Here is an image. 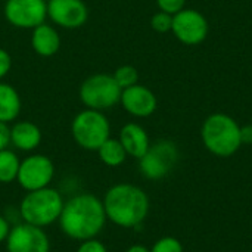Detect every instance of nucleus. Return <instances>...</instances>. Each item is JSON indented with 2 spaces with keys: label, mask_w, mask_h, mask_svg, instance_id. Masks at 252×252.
Returning a JSON list of instances; mask_svg holds the SVG:
<instances>
[{
  "label": "nucleus",
  "mask_w": 252,
  "mask_h": 252,
  "mask_svg": "<svg viewBox=\"0 0 252 252\" xmlns=\"http://www.w3.org/2000/svg\"><path fill=\"white\" fill-rule=\"evenodd\" d=\"M102 202L106 219L124 229H139L149 214L146 192L130 183L111 186Z\"/></svg>",
  "instance_id": "2"
},
{
  "label": "nucleus",
  "mask_w": 252,
  "mask_h": 252,
  "mask_svg": "<svg viewBox=\"0 0 252 252\" xmlns=\"http://www.w3.org/2000/svg\"><path fill=\"white\" fill-rule=\"evenodd\" d=\"M201 139L204 146L216 157L227 158L239 151L241 126L227 114H213L207 117L201 127Z\"/></svg>",
  "instance_id": "3"
},
{
  "label": "nucleus",
  "mask_w": 252,
  "mask_h": 252,
  "mask_svg": "<svg viewBox=\"0 0 252 252\" xmlns=\"http://www.w3.org/2000/svg\"><path fill=\"white\" fill-rule=\"evenodd\" d=\"M19 164L21 159L13 151H10L9 148L0 151V183L7 185L16 180Z\"/></svg>",
  "instance_id": "19"
},
{
  "label": "nucleus",
  "mask_w": 252,
  "mask_h": 252,
  "mask_svg": "<svg viewBox=\"0 0 252 252\" xmlns=\"http://www.w3.org/2000/svg\"><path fill=\"white\" fill-rule=\"evenodd\" d=\"M151 252H183V245L179 239L165 236L158 239L154 247L151 248Z\"/></svg>",
  "instance_id": "22"
},
{
  "label": "nucleus",
  "mask_w": 252,
  "mask_h": 252,
  "mask_svg": "<svg viewBox=\"0 0 252 252\" xmlns=\"http://www.w3.org/2000/svg\"><path fill=\"white\" fill-rule=\"evenodd\" d=\"M171 31L180 43L195 46L207 38L208 21L201 12L185 7L176 15H173Z\"/></svg>",
  "instance_id": "10"
},
{
  "label": "nucleus",
  "mask_w": 252,
  "mask_h": 252,
  "mask_svg": "<svg viewBox=\"0 0 252 252\" xmlns=\"http://www.w3.org/2000/svg\"><path fill=\"white\" fill-rule=\"evenodd\" d=\"M106 220L102 199L92 193H78L63 204L58 221L63 235L83 242L96 238Z\"/></svg>",
  "instance_id": "1"
},
{
  "label": "nucleus",
  "mask_w": 252,
  "mask_h": 252,
  "mask_svg": "<svg viewBox=\"0 0 252 252\" xmlns=\"http://www.w3.org/2000/svg\"><path fill=\"white\" fill-rule=\"evenodd\" d=\"M47 18L59 28L77 30L89 19V9L83 0H47Z\"/></svg>",
  "instance_id": "12"
},
{
  "label": "nucleus",
  "mask_w": 252,
  "mask_h": 252,
  "mask_svg": "<svg viewBox=\"0 0 252 252\" xmlns=\"http://www.w3.org/2000/svg\"><path fill=\"white\" fill-rule=\"evenodd\" d=\"M118 140L124 146L128 157L140 159L149 149L151 140L146 130L137 123H127L121 127Z\"/></svg>",
  "instance_id": "14"
},
{
  "label": "nucleus",
  "mask_w": 252,
  "mask_h": 252,
  "mask_svg": "<svg viewBox=\"0 0 252 252\" xmlns=\"http://www.w3.org/2000/svg\"><path fill=\"white\" fill-rule=\"evenodd\" d=\"M12 69V56L7 50L0 47V81L10 72Z\"/></svg>",
  "instance_id": "25"
},
{
  "label": "nucleus",
  "mask_w": 252,
  "mask_h": 252,
  "mask_svg": "<svg viewBox=\"0 0 252 252\" xmlns=\"http://www.w3.org/2000/svg\"><path fill=\"white\" fill-rule=\"evenodd\" d=\"M10 229H12V227H10V223L6 220V217L0 216V244L6 242Z\"/></svg>",
  "instance_id": "27"
},
{
  "label": "nucleus",
  "mask_w": 252,
  "mask_h": 252,
  "mask_svg": "<svg viewBox=\"0 0 252 252\" xmlns=\"http://www.w3.org/2000/svg\"><path fill=\"white\" fill-rule=\"evenodd\" d=\"M96 152L99 155V159L108 167H120L128 157L121 142L114 137L105 140Z\"/></svg>",
  "instance_id": "18"
},
{
  "label": "nucleus",
  "mask_w": 252,
  "mask_h": 252,
  "mask_svg": "<svg viewBox=\"0 0 252 252\" xmlns=\"http://www.w3.org/2000/svg\"><path fill=\"white\" fill-rule=\"evenodd\" d=\"M7 252H50V239L43 227L28 223L13 226L6 239Z\"/></svg>",
  "instance_id": "11"
},
{
  "label": "nucleus",
  "mask_w": 252,
  "mask_h": 252,
  "mask_svg": "<svg viewBox=\"0 0 252 252\" xmlns=\"http://www.w3.org/2000/svg\"><path fill=\"white\" fill-rule=\"evenodd\" d=\"M120 103L127 114L137 118H146L157 111L158 99L151 89L137 83L121 92Z\"/></svg>",
  "instance_id": "13"
},
{
  "label": "nucleus",
  "mask_w": 252,
  "mask_h": 252,
  "mask_svg": "<svg viewBox=\"0 0 252 252\" xmlns=\"http://www.w3.org/2000/svg\"><path fill=\"white\" fill-rule=\"evenodd\" d=\"M151 27L157 32H168V31H171V27H173V15L165 13L162 10L157 12L151 18Z\"/></svg>",
  "instance_id": "21"
},
{
  "label": "nucleus",
  "mask_w": 252,
  "mask_h": 252,
  "mask_svg": "<svg viewBox=\"0 0 252 252\" xmlns=\"http://www.w3.org/2000/svg\"><path fill=\"white\" fill-rule=\"evenodd\" d=\"M31 47L38 56L43 58L56 55L61 49V35L58 30L47 22L40 24L31 30Z\"/></svg>",
  "instance_id": "15"
},
{
  "label": "nucleus",
  "mask_w": 252,
  "mask_h": 252,
  "mask_svg": "<svg viewBox=\"0 0 252 252\" xmlns=\"http://www.w3.org/2000/svg\"><path fill=\"white\" fill-rule=\"evenodd\" d=\"M241 142L242 145H252V124L241 127Z\"/></svg>",
  "instance_id": "28"
},
{
  "label": "nucleus",
  "mask_w": 252,
  "mask_h": 252,
  "mask_svg": "<svg viewBox=\"0 0 252 252\" xmlns=\"http://www.w3.org/2000/svg\"><path fill=\"white\" fill-rule=\"evenodd\" d=\"M53 177L55 164L52 159L43 154H32L21 161L16 182L24 190L31 192L47 188Z\"/></svg>",
  "instance_id": "8"
},
{
  "label": "nucleus",
  "mask_w": 252,
  "mask_h": 252,
  "mask_svg": "<svg viewBox=\"0 0 252 252\" xmlns=\"http://www.w3.org/2000/svg\"><path fill=\"white\" fill-rule=\"evenodd\" d=\"M179 149L171 140H158L139 159V170L149 180L164 179L177 164Z\"/></svg>",
  "instance_id": "7"
},
{
  "label": "nucleus",
  "mask_w": 252,
  "mask_h": 252,
  "mask_svg": "<svg viewBox=\"0 0 252 252\" xmlns=\"http://www.w3.org/2000/svg\"><path fill=\"white\" fill-rule=\"evenodd\" d=\"M157 4L159 10L170 13V15H176L177 12L185 9L186 0H157Z\"/></svg>",
  "instance_id": "23"
},
{
  "label": "nucleus",
  "mask_w": 252,
  "mask_h": 252,
  "mask_svg": "<svg viewBox=\"0 0 252 252\" xmlns=\"http://www.w3.org/2000/svg\"><path fill=\"white\" fill-rule=\"evenodd\" d=\"M6 21L19 30H34L47 19V0H6Z\"/></svg>",
  "instance_id": "9"
},
{
  "label": "nucleus",
  "mask_w": 252,
  "mask_h": 252,
  "mask_svg": "<svg viewBox=\"0 0 252 252\" xmlns=\"http://www.w3.org/2000/svg\"><path fill=\"white\" fill-rule=\"evenodd\" d=\"M126 252H151V250H148L143 245H133V247H130Z\"/></svg>",
  "instance_id": "29"
},
{
  "label": "nucleus",
  "mask_w": 252,
  "mask_h": 252,
  "mask_svg": "<svg viewBox=\"0 0 252 252\" xmlns=\"http://www.w3.org/2000/svg\"><path fill=\"white\" fill-rule=\"evenodd\" d=\"M71 136L84 151H97L111 137V124L102 111L84 108L71 123Z\"/></svg>",
  "instance_id": "5"
},
{
  "label": "nucleus",
  "mask_w": 252,
  "mask_h": 252,
  "mask_svg": "<svg viewBox=\"0 0 252 252\" xmlns=\"http://www.w3.org/2000/svg\"><path fill=\"white\" fill-rule=\"evenodd\" d=\"M121 87L115 83L112 74H93L87 77L78 90L81 103L94 111H106L120 103Z\"/></svg>",
  "instance_id": "6"
},
{
  "label": "nucleus",
  "mask_w": 252,
  "mask_h": 252,
  "mask_svg": "<svg viewBox=\"0 0 252 252\" xmlns=\"http://www.w3.org/2000/svg\"><path fill=\"white\" fill-rule=\"evenodd\" d=\"M10 145V127L9 124L0 123V151L7 149Z\"/></svg>",
  "instance_id": "26"
},
{
  "label": "nucleus",
  "mask_w": 252,
  "mask_h": 252,
  "mask_svg": "<svg viewBox=\"0 0 252 252\" xmlns=\"http://www.w3.org/2000/svg\"><path fill=\"white\" fill-rule=\"evenodd\" d=\"M22 109V100L18 90L0 81V123L9 124L16 121Z\"/></svg>",
  "instance_id": "17"
},
{
  "label": "nucleus",
  "mask_w": 252,
  "mask_h": 252,
  "mask_svg": "<svg viewBox=\"0 0 252 252\" xmlns=\"http://www.w3.org/2000/svg\"><path fill=\"white\" fill-rule=\"evenodd\" d=\"M41 130L31 121H16L10 127V145L22 152H31L41 143Z\"/></svg>",
  "instance_id": "16"
},
{
  "label": "nucleus",
  "mask_w": 252,
  "mask_h": 252,
  "mask_svg": "<svg viewBox=\"0 0 252 252\" xmlns=\"http://www.w3.org/2000/svg\"><path fill=\"white\" fill-rule=\"evenodd\" d=\"M112 77H114L115 83L121 87V90L128 89V87H131V86L139 83V72L131 65H121V66H118L114 71Z\"/></svg>",
  "instance_id": "20"
},
{
  "label": "nucleus",
  "mask_w": 252,
  "mask_h": 252,
  "mask_svg": "<svg viewBox=\"0 0 252 252\" xmlns=\"http://www.w3.org/2000/svg\"><path fill=\"white\" fill-rule=\"evenodd\" d=\"M77 252H108V250L100 241L93 238V239L83 241L80 247L77 248Z\"/></svg>",
  "instance_id": "24"
},
{
  "label": "nucleus",
  "mask_w": 252,
  "mask_h": 252,
  "mask_svg": "<svg viewBox=\"0 0 252 252\" xmlns=\"http://www.w3.org/2000/svg\"><path fill=\"white\" fill-rule=\"evenodd\" d=\"M63 204L62 195L50 186L31 190L27 192L19 204V217L24 223L46 227L59 220Z\"/></svg>",
  "instance_id": "4"
}]
</instances>
